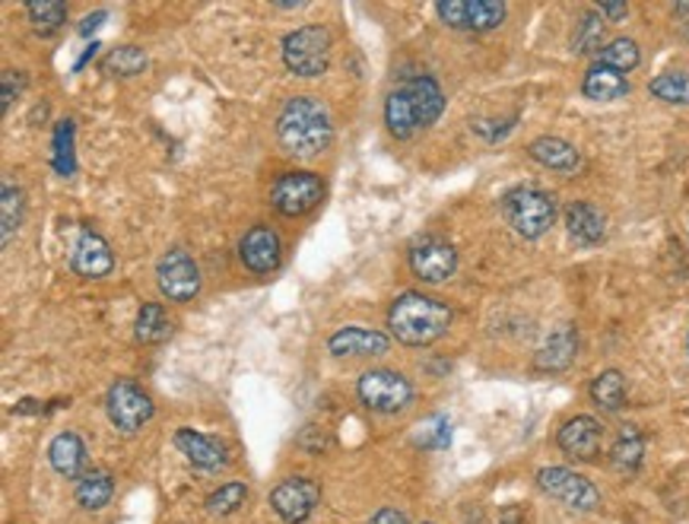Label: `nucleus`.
<instances>
[{"instance_id": "1a4fd4ad", "label": "nucleus", "mask_w": 689, "mask_h": 524, "mask_svg": "<svg viewBox=\"0 0 689 524\" xmlns=\"http://www.w3.org/2000/svg\"><path fill=\"white\" fill-rule=\"evenodd\" d=\"M439 20L452 29H467V32H490L505 23L508 10L500 0H442L435 7Z\"/></svg>"}, {"instance_id": "412c9836", "label": "nucleus", "mask_w": 689, "mask_h": 524, "mask_svg": "<svg viewBox=\"0 0 689 524\" xmlns=\"http://www.w3.org/2000/svg\"><path fill=\"white\" fill-rule=\"evenodd\" d=\"M566 226H569V236L582 245H595L607 236V216L597 210L595 204L588 201H575L569 210H566Z\"/></svg>"}, {"instance_id": "f3484780", "label": "nucleus", "mask_w": 689, "mask_h": 524, "mask_svg": "<svg viewBox=\"0 0 689 524\" xmlns=\"http://www.w3.org/2000/svg\"><path fill=\"white\" fill-rule=\"evenodd\" d=\"M328 350L340 359H362V357H381L388 353V337L372 328H340L331 333Z\"/></svg>"}, {"instance_id": "58836bf2", "label": "nucleus", "mask_w": 689, "mask_h": 524, "mask_svg": "<svg viewBox=\"0 0 689 524\" xmlns=\"http://www.w3.org/2000/svg\"><path fill=\"white\" fill-rule=\"evenodd\" d=\"M597 13H600V17H610V20H623V17L629 13V7H626V3H600Z\"/></svg>"}, {"instance_id": "ea45409f", "label": "nucleus", "mask_w": 689, "mask_h": 524, "mask_svg": "<svg viewBox=\"0 0 689 524\" xmlns=\"http://www.w3.org/2000/svg\"><path fill=\"white\" fill-rule=\"evenodd\" d=\"M102 20H105V13L99 10L95 17H86V20H83V25H80V32H83V35H90V32H93V29H95V23H102Z\"/></svg>"}, {"instance_id": "0eeeda50", "label": "nucleus", "mask_w": 689, "mask_h": 524, "mask_svg": "<svg viewBox=\"0 0 689 524\" xmlns=\"http://www.w3.org/2000/svg\"><path fill=\"white\" fill-rule=\"evenodd\" d=\"M537 486L547 493L549 500L563 502L572 512H595L600 505V493L588 476L575 474L569 468H541L537 471Z\"/></svg>"}, {"instance_id": "4468645a", "label": "nucleus", "mask_w": 689, "mask_h": 524, "mask_svg": "<svg viewBox=\"0 0 689 524\" xmlns=\"http://www.w3.org/2000/svg\"><path fill=\"white\" fill-rule=\"evenodd\" d=\"M238 258L248 270L255 274H270L280 267V258H284V245H280V236L270 229V226H255L248 229L245 238L238 242Z\"/></svg>"}, {"instance_id": "7ed1b4c3", "label": "nucleus", "mask_w": 689, "mask_h": 524, "mask_svg": "<svg viewBox=\"0 0 689 524\" xmlns=\"http://www.w3.org/2000/svg\"><path fill=\"white\" fill-rule=\"evenodd\" d=\"M502 216L522 238H541L556 223V201L547 191L515 188L502 197Z\"/></svg>"}, {"instance_id": "c85d7f7f", "label": "nucleus", "mask_w": 689, "mask_h": 524, "mask_svg": "<svg viewBox=\"0 0 689 524\" xmlns=\"http://www.w3.org/2000/svg\"><path fill=\"white\" fill-rule=\"evenodd\" d=\"M146 64H150V58H146V51L137 45L112 48V51L102 58V71L109 73V76H119V80L137 76V73L146 71Z\"/></svg>"}, {"instance_id": "a211bd4d", "label": "nucleus", "mask_w": 689, "mask_h": 524, "mask_svg": "<svg viewBox=\"0 0 689 524\" xmlns=\"http://www.w3.org/2000/svg\"><path fill=\"white\" fill-rule=\"evenodd\" d=\"M48 464L58 476H68V480H80L86 474V445L76 432H58L48 445Z\"/></svg>"}, {"instance_id": "2eb2a0df", "label": "nucleus", "mask_w": 689, "mask_h": 524, "mask_svg": "<svg viewBox=\"0 0 689 524\" xmlns=\"http://www.w3.org/2000/svg\"><path fill=\"white\" fill-rule=\"evenodd\" d=\"M175 449L188 458L191 468H197V471H207V474H216V471H223L226 464H229V454L226 449L216 442L214 435H207V432H197V429H178L175 432Z\"/></svg>"}, {"instance_id": "423d86ee", "label": "nucleus", "mask_w": 689, "mask_h": 524, "mask_svg": "<svg viewBox=\"0 0 689 524\" xmlns=\"http://www.w3.org/2000/svg\"><path fill=\"white\" fill-rule=\"evenodd\" d=\"M105 410H109L112 427L119 429V432H127V435L141 432V429L153 420V413H156L153 398L143 391L141 384H134L131 379H119L112 388H109V394H105Z\"/></svg>"}, {"instance_id": "ddd939ff", "label": "nucleus", "mask_w": 689, "mask_h": 524, "mask_svg": "<svg viewBox=\"0 0 689 524\" xmlns=\"http://www.w3.org/2000/svg\"><path fill=\"white\" fill-rule=\"evenodd\" d=\"M556 445L563 454H569L572 461H597L604 449V427L595 417H572L569 423L556 432Z\"/></svg>"}, {"instance_id": "dca6fc26", "label": "nucleus", "mask_w": 689, "mask_h": 524, "mask_svg": "<svg viewBox=\"0 0 689 524\" xmlns=\"http://www.w3.org/2000/svg\"><path fill=\"white\" fill-rule=\"evenodd\" d=\"M71 267H73V274H80V277L99 280V277L112 274V267H115V255H112V248H109V242H105V238L99 236V233H93V229H86V233H80L76 245H73Z\"/></svg>"}, {"instance_id": "f8f14e48", "label": "nucleus", "mask_w": 689, "mask_h": 524, "mask_svg": "<svg viewBox=\"0 0 689 524\" xmlns=\"http://www.w3.org/2000/svg\"><path fill=\"white\" fill-rule=\"evenodd\" d=\"M410 270L423 284H445L457 270V251L445 238L423 236L410 245Z\"/></svg>"}, {"instance_id": "6e6552de", "label": "nucleus", "mask_w": 689, "mask_h": 524, "mask_svg": "<svg viewBox=\"0 0 689 524\" xmlns=\"http://www.w3.org/2000/svg\"><path fill=\"white\" fill-rule=\"evenodd\" d=\"M325 182L315 172H286L270 188V204L284 216H306L321 204Z\"/></svg>"}, {"instance_id": "b1692460", "label": "nucleus", "mask_w": 689, "mask_h": 524, "mask_svg": "<svg viewBox=\"0 0 689 524\" xmlns=\"http://www.w3.org/2000/svg\"><path fill=\"white\" fill-rule=\"evenodd\" d=\"M384 124H388V131L398 141H410L420 131V119H417L413 99L407 95L404 86H398L394 93L388 95V102H384Z\"/></svg>"}, {"instance_id": "473e14b6", "label": "nucleus", "mask_w": 689, "mask_h": 524, "mask_svg": "<svg viewBox=\"0 0 689 524\" xmlns=\"http://www.w3.org/2000/svg\"><path fill=\"white\" fill-rule=\"evenodd\" d=\"M648 93L667 102V105H689V71L658 73L648 83Z\"/></svg>"}, {"instance_id": "f704fd0d", "label": "nucleus", "mask_w": 689, "mask_h": 524, "mask_svg": "<svg viewBox=\"0 0 689 524\" xmlns=\"http://www.w3.org/2000/svg\"><path fill=\"white\" fill-rule=\"evenodd\" d=\"M25 13H29V20L32 25L39 29V32H58L61 25L68 23V7L61 3V0H32L29 7H25Z\"/></svg>"}, {"instance_id": "5701e85b", "label": "nucleus", "mask_w": 689, "mask_h": 524, "mask_svg": "<svg viewBox=\"0 0 689 524\" xmlns=\"http://www.w3.org/2000/svg\"><path fill=\"white\" fill-rule=\"evenodd\" d=\"M582 93L588 95L592 102H617L629 93V80H626V73L614 71V68L595 64L582 80Z\"/></svg>"}, {"instance_id": "cd10ccee", "label": "nucleus", "mask_w": 689, "mask_h": 524, "mask_svg": "<svg viewBox=\"0 0 689 524\" xmlns=\"http://www.w3.org/2000/svg\"><path fill=\"white\" fill-rule=\"evenodd\" d=\"M134 337L141 343H163L172 337V318H168L166 306L160 302H143L137 311V325H134Z\"/></svg>"}, {"instance_id": "4be33fe9", "label": "nucleus", "mask_w": 689, "mask_h": 524, "mask_svg": "<svg viewBox=\"0 0 689 524\" xmlns=\"http://www.w3.org/2000/svg\"><path fill=\"white\" fill-rule=\"evenodd\" d=\"M407 95L413 99V109H417V119H420V127H429L432 121L442 115L445 109V93L442 86L432 80V76H413L404 83Z\"/></svg>"}, {"instance_id": "c9c22d12", "label": "nucleus", "mask_w": 689, "mask_h": 524, "mask_svg": "<svg viewBox=\"0 0 689 524\" xmlns=\"http://www.w3.org/2000/svg\"><path fill=\"white\" fill-rule=\"evenodd\" d=\"M426 449H445L449 442H452V427H449V420H442V417H435L432 420V427L426 429V435L420 439Z\"/></svg>"}, {"instance_id": "f03ea898", "label": "nucleus", "mask_w": 689, "mask_h": 524, "mask_svg": "<svg viewBox=\"0 0 689 524\" xmlns=\"http://www.w3.org/2000/svg\"><path fill=\"white\" fill-rule=\"evenodd\" d=\"M452 306L423 292H404L388 311V331L404 347H429L452 328Z\"/></svg>"}, {"instance_id": "f257e3e1", "label": "nucleus", "mask_w": 689, "mask_h": 524, "mask_svg": "<svg viewBox=\"0 0 689 524\" xmlns=\"http://www.w3.org/2000/svg\"><path fill=\"white\" fill-rule=\"evenodd\" d=\"M277 137L284 143L286 153L292 156H321L328 146H331L333 127L331 115L325 109L321 99H311V95H296L289 99L277 119Z\"/></svg>"}, {"instance_id": "aec40b11", "label": "nucleus", "mask_w": 689, "mask_h": 524, "mask_svg": "<svg viewBox=\"0 0 689 524\" xmlns=\"http://www.w3.org/2000/svg\"><path fill=\"white\" fill-rule=\"evenodd\" d=\"M527 153H531L534 163L553 168V172H575L582 166V153L563 137H537L527 146Z\"/></svg>"}, {"instance_id": "a878e982", "label": "nucleus", "mask_w": 689, "mask_h": 524, "mask_svg": "<svg viewBox=\"0 0 689 524\" xmlns=\"http://www.w3.org/2000/svg\"><path fill=\"white\" fill-rule=\"evenodd\" d=\"M642 458H645V439L639 435V429L636 427L619 429L617 442H614V449H610V468H614L617 474L629 476L642 468Z\"/></svg>"}, {"instance_id": "9d476101", "label": "nucleus", "mask_w": 689, "mask_h": 524, "mask_svg": "<svg viewBox=\"0 0 689 524\" xmlns=\"http://www.w3.org/2000/svg\"><path fill=\"white\" fill-rule=\"evenodd\" d=\"M321 502V490L309 476H286L284 483L274 486L270 493V508L277 512V518L286 524H306L311 512Z\"/></svg>"}, {"instance_id": "72a5a7b5", "label": "nucleus", "mask_w": 689, "mask_h": 524, "mask_svg": "<svg viewBox=\"0 0 689 524\" xmlns=\"http://www.w3.org/2000/svg\"><path fill=\"white\" fill-rule=\"evenodd\" d=\"M600 39H604V17L597 13V10H588V13H582V20L575 25V32H572V48L578 51V54H597L600 51Z\"/></svg>"}, {"instance_id": "6ab92c4d", "label": "nucleus", "mask_w": 689, "mask_h": 524, "mask_svg": "<svg viewBox=\"0 0 689 524\" xmlns=\"http://www.w3.org/2000/svg\"><path fill=\"white\" fill-rule=\"evenodd\" d=\"M575 353H578V333L572 331V328H559V331H553L544 340V347L534 357V366L541 372H563V369H569L572 362H575Z\"/></svg>"}, {"instance_id": "9b49d317", "label": "nucleus", "mask_w": 689, "mask_h": 524, "mask_svg": "<svg viewBox=\"0 0 689 524\" xmlns=\"http://www.w3.org/2000/svg\"><path fill=\"white\" fill-rule=\"evenodd\" d=\"M156 286L172 302H188L200 292V267L185 251H166L156 264Z\"/></svg>"}, {"instance_id": "bb28decb", "label": "nucleus", "mask_w": 689, "mask_h": 524, "mask_svg": "<svg viewBox=\"0 0 689 524\" xmlns=\"http://www.w3.org/2000/svg\"><path fill=\"white\" fill-rule=\"evenodd\" d=\"M23 216H25V194L20 185H13V182H3V188H0V242H3V248L13 242L17 236V229L23 226Z\"/></svg>"}, {"instance_id": "393cba45", "label": "nucleus", "mask_w": 689, "mask_h": 524, "mask_svg": "<svg viewBox=\"0 0 689 524\" xmlns=\"http://www.w3.org/2000/svg\"><path fill=\"white\" fill-rule=\"evenodd\" d=\"M112 493H115V476L109 471H86V474L76 480V505L86 508V512H99L112 502Z\"/></svg>"}, {"instance_id": "20e7f679", "label": "nucleus", "mask_w": 689, "mask_h": 524, "mask_svg": "<svg viewBox=\"0 0 689 524\" xmlns=\"http://www.w3.org/2000/svg\"><path fill=\"white\" fill-rule=\"evenodd\" d=\"M284 61L296 76H321L331 64V32L318 23L289 32L284 39Z\"/></svg>"}, {"instance_id": "7c9ffc66", "label": "nucleus", "mask_w": 689, "mask_h": 524, "mask_svg": "<svg viewBox=\"0 0 689 524\" xmlns=\"http://www.w3.org/2000/svg\"><path fill=\"white\" fill-rule=\"evenodd\" d=\"M597 64L614 68L619 73H629L642 64V51H639V45L633 39H614V42H607L597 51Z\"/></svg>"}, {"instance_id": "c756f323", "label": "nucleus", "mask_w": 689, "mask_h": 524, "mask_svg": "<svg viewBox=\"0 0 689 524\" xmlns=\"http://www.w3.org/2000/svg\"><path fill=\"white\" fill-rule=\"evenodd\" d=\"M592 401H595L600 410H610V413L623 410V404H626V379H623V372H617V369L600 372V376L592 381Z\"/></svg>"}, {"instance_id": "2f4dec72", "label": "nucleus", "mask_w": 689, "mask_h": 524, "mask_svg": "<svg viewBox=\"0 0 689 524\" xmlns=\"http://www.w3.org/2000/svg\"><path fill=\"white\" fill-rule=\"evenodd\" d=\"M245 502H248V486H245L241 480H229V483L216 486L214 493L207 496L204 508H207L214 518H226V515H236Z\"/></svg>"}, {"instance_id": "79ce46f5", "label": "nucleus", "mask_w": 689, "mask_h": 524, "mask_svg": "<svg viewBox=\"0 0 689 524\" xmlns=\"http://www.w3.org/2000/svg\"><path fill=\"white\" fill-rule=\"evenodd\" d=\"M426 524H429V522H426Z\"/></svg>"}, {"instance_id": "4c0bfd02", "label": "nucleus", "mask_w": 689, "mask_h": 524, "mask_svg": "<svg viewBox=\"0 0 689 524\" xmlns=\"http://www.w3.org/2000/svg\"><path fill=\"white\" fill-rule=\"evenodd\" d=\"M369 524H410V522H407V515L401 508H379V512L369 518Z\"/></svg>"}, {"instance_id": "a19ab883", "label": "nucleus", "mask_w": 689, "mask_h": 524, "mask_svg": "<svg viewBox=\"0 0 689 524\" xmlns=\"http://www.w3.org/2000/svg\"><path fill=\"white\" fill-rule=\"evenodd\" d=\"M687 347H689V340H687Z\"/></svg>"}, {"instance_id": "39448f33", "label": "nucleus", "mask_w": 689, "mask_h": 524, "mask_svg": "<svg viewBox=\"0 0 689 524\" xmlns=\"http://www.w3.org/2000/svg\"><path fill=\"white\" fill-rule=\"evenodd\" d=\"M359 401L369 407L372 413H384V417H394V413H404L410 401H413V384L407 381V376L394 372V369H369L359 376Z\"/></svg>"}, {"instance_id": "e433bc0d", "label": "nucleus", "mask_w": 689, "mask_h": 524, "mask_svg": "<svg viewBox=\"0 0 689 524\" xmlns=\"http://www.w3.org/2000/svg\"><path fill=\"white\" fill-rule=\"evenodd\" d=\"M0 80H3V95H0V99H3V109H10V105H13V99L20 95V86H23V83H20V73L7 71Z\"/></svg>"}]
</instances>
